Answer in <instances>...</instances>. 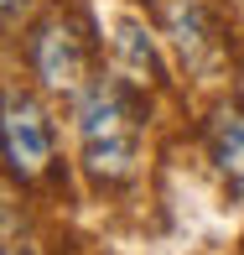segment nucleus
Segmentation results:
<instances>
[{
	"instance_id": "1",
	"label": "nucleus",
	"mask_w": 244,
	"mask_h": 255,
	"mask_svg": "<svg viewBox=\"0 0 244 255\" xmlns=\"http://www.w3.org/2000/svg\"><path fill=\"white\" fill-rule=\"evenodd\" d=\"M78 156L94 182H125L141 161V120L120 78H94L78 94Z\"/></svg>"
},
{
	"instance_id": "2",
	"label": "nucleus",
	"mask_w": 244,
	"mask_h": 255,
	"mask_svg": "<svg viewBox=\"0 0 244 255\" xmlns=\"http://www.w3.org/2000/svg\"><path fill=\"white\" fill-rule=\"evenodd\" d=\"M26 63L42 89H78L88 73V31L68 10H52L31 26L26 37Z\"/></svg>"
},
{
	"instance_id": "3",
	"label": "nucleus",
	"mask_w": 244,
	"mask_h": 255,
	"mask_svg": "<svg viewBox=\"0 0 244 255\" xmlns=\"http://www.w3.org/2000/svg\"><path fill=\"white\" fill-rule=\"evenodd\" d=\"M52 161V125L42 115V104L21 89H5V167L10 177L31 182L42 177Z\"/></svg>"
},
{
	"instance_id": "4",
	"label": "nucleus",
	"mask_w": 244,
	"mask_h": 255,
	"mask_svg": "<svg viewBox=\"0 0 244 255\" xmlns=\"http://www.w3.org/2000/svg\"><path fill=\"white\" fill-rule=\"evenodd\" d=\"M208 156H213L218 177L244 198V110H234V104L213 110V120H208Z\"/></svg>"
},
{
	"instance_id": "5",
	"label": "nucleus",
	"mask_w": 244,
	"mask_h": 255,
	"mask_svg": "<svg viewBox=\"0 0 244 255\" xmlns=\"http://www.w3.org/2000/svg\"><path fill=\"white\" fill-rule=\"evenodd\" d=\"M21 5H26V0H5V26H16V21H21Z\"/></svg>"
}]
</instances>
